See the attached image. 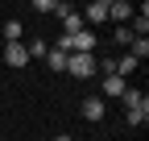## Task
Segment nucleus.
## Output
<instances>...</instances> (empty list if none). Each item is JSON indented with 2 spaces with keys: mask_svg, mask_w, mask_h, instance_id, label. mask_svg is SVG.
I'll return each mask as SVG.
<instances>
[{
  "mask_svg": "<svg viewBox=\"0 0 149 141\" xmlns=\"http://www.w3.org/2000/svg\"><path fill=\"white\" fill-rule=\"evenodd\" d=\"M66 70L74 79H91V75H95V54H70L66 58Z\"/></svg>",
  "mask_w": 149,
  "mask_h": 141,
  "instance_id": "f257e3e1",
  "label": "nucleus"
},
{
  "mask_svg": "<svg viewBox=\"0 0 149 141\" xmlns=\"http://www.w3.org/2000/svg\"><path fill=\"white\" fill-rule=\"evenodd\" d=\"M58 17H62V33H66V38H74V33H83V29H87V25H83V13H79V8H70V4H62Z\"/></svg>",
  "mask_w": 149,
  "mask_h": 141,
  "instance_id": "f03ea898",
  "label": "nucleus"
},
{
  "mask_svg": "<svg viewBox=\"0 0 149 141\" xmlns=\"http://www.w3.org/2000/svg\"><path fill=\"white\" fill-rule=\"evenodd\" d=\"M4 62L17 70V66H25L29 62V50H25V42H4Z\"/></svg>",
  "mask_w": 149,
  "mask_h": 141,
  "instance_id": "7ed1b4c3",
  "label": "nucleus"
},
{
  "mask_svg": "<svg viewBox=\"0 0 149 141\" xmlns=\"http://www.w3.org/2000/svg\"><path fill=\"white\" fill-rule=\"evenodd\" d=\"M108 21V0H91L83 8V25H104Z\"/></svg>",
  "mask_w": 149,
  "mask_h": 141,
  "instance_id": "20e7f679",
  "label": "nucleus"
},
{
  "mask_svg": "<svg viewBox=\"0 0 149 141\" xmlns=\"http://www.w3.org/2000/svg\"><path fill=\"white\" fill-rule=\"evenodd\" d=\"M79 112H83V120H104V116H108V104H104L100 96H87Z\"/></svg>",
  "mask_w": 149,
  "mask_h": 141,
  "instance_id": "39448f33",
  "label": "nucleus"
},
{
  "mask_svg": "<svg viewBox=\"0 0 149 141\" xmlns=\"http://www.w3.org/2000/svg\"><path fill=\"white\" fill-rule=\"evenodd\" d=\"M124 87H128V79H120V75H104V96H100V100H104V104H108V100H120Z\"/></svg>",
  "mask_w": 149,
  "mask_h": 141,
  "instance_id": "423d86ee",
  "label": "nucleus"
},
{
  "mask_svg": "<svg viewBox=\"0 0 149 141\" xmlns=\"http://www.w3.org/2000/svg\"><path fill=\"white\" fill-rule=\"evenodd\" d=\"M70 46H74L70 54H95L100 42H95V33H91V29H83V33H74V38H70Z\"/></svg>",
  "mask_w": 149,
  "mask_h": 141,
  "instance_id": "0eeeda50",
  "label": "nucleus"
},
{
  "mask_svg": "<svg viewBox=\"0 0 149 141\" xmlns=\"http://www.w3.org/2000/svg\"><path fill=\"white\" fill-rule=\"evenodd\" d=\"M120 100H124V108H128V112L149 108V96H145V91H137V87H124V96H120Z\"/></svg>",
  "mask_w": 149,
  "mask_h": 141,
  "instance_id": "6e6552de",
  "label": "nucleus"
},
{
  "mask_svg": "<svg viewBox=\"0 0 149 141\" xmlns=\"http://www.w3.org/2000/svg\"><path fill=\"white\" fill-rule=\"evenodd\" d=\"M128 17H133V4H124V0H112V4H108V21H128Z\"/></svg>",
  "mask_w": 149,
  "mask_h": 141,
  "instance_id": "1a4fd4ad",
  "label": "nucleus"
},
{
  "mask_svg": "<svg viewBox=\"0 0 149 141\" xmlns=\"http://www.w3.org/2000/svg\"><path fill=\"white\" fill-rule=\"evenodd\" d=\"M128 29H133V38H145V33H149V8L133 13V25H128Z\"/></svg>",
  "mask_w": 149,
  "mask_h": 141,
  "instance_id": "9d476101",
  "label": "nucleus"
},
{
  "mask_svg": "<svg viewBox=\"0 0 149 141\" xmlns=\"http://www.w3.org/2000/svg\"><path fill=\"white\" fill-rule=\"evenodd\" d=\"M128 54H133L137 62H145V58H149V38H133V46H128Z\"/></svg>",
  "mask_w": 149,
  "mask_h": 141,
  "instance_id": "9b49d317",
  "label": "nucleus"
},
{
  "mask_svg": "<svg viewBox=\"0 0 149 141\" xmlns=\"http://www.w3.org/2000/svg\"><path fill=\"white\" fill-rule=\"evenodd\" d=\"M133 70H137V58H133V54H124V58H116V75H120V79H128V75H133Z\"/></svg>",
  "mask_w": 149,
  "mask_h": 141,
  "instance_id": "f8f14e48",
  "label": "nucleus"
},
{
  "mask_svg": "<svg viewBox=\"0 0 149 141\" xmlns=\"http://www.w3.org/2000/svg\"><path fill=\"white\" fill-rule=\"evenodd\" d=\"M21 33H25L21 21H4V42H21Z\"/></svg>",
  "mask_w": 149,
  "mask_h": 141,
  "instance_id": "ddd939ff",
  "label": "nucleus"
},
{
  "mask_svg": "<svg viewBox=\"0 0 149 141\" xmlns=\"http://www.w3.org/2000/svg\"><path fill=\"white\" fill-rule=\"evenodd\" d=\"M46 66H50V70H66V54L50 50V54H46Z\"/></svg>",
  "mask_w": 149,
  "mask_h": 141,
  "instance_id": "4468645a",
  "label": "nucleus"
},
{
  "mask_svg": "<svg viewBox=\"0 0 149 141\" xmlns=\"http://www.w3.org/2000/svg\"><path fill=\"white\" fill-rule=\"evenodd\" d=\"M25 50H29V58H46V54H50V46H46L42 38H37V42H29Z\"/></svg>",
  "mask_w": 149,
  "mask_h": 141,
  "instance_id": "2eb2a0df",
  "label": "nucleus"
},
{
  "mask_svg": "<svg viewBox=\"0 0 149 141\" xmlns=\"http://www.w3.org/2000/svg\"><path fill=\"white\" fill-rule=\"evenodd\" d=\"M33 8H37V13H62L58 0H33Z\"/></svg>",
  "mask_w": 149,
  "mask_h": 141,
  "instance_id": "dca6fc26",
  "label": "nucleus"
},
{
  "mask_svg": "<svg viewBox=\"0 0 149 141\" xmlns=\"http://www.w3.org/2000/svg\"><path fill=\"white\" fill-rule=\"evenodd\" d=\"M145 120H149V108H137V112H128V125H133V129H141Z\"/></svg>",
  "mask_w": 149,
  "mask_h": 141,
  "instance_id": "f3484780",
  "label": "nucleus"
},
{
  "mask_svg": "<svg viewBox=\"0 0 149 141\" xmlns=\"http://www.w3.org/2000/svg\"><path fill=\"white\" fill-rule=\"evenodd\" d=\"M116 42H120V46H133V29L120 25V29H116Z\"/></svg>",
  "mask_w": 149,
  "mask_h": 141,
  "instance_id": "a211bd4d",
  "label": "nucleus"
},
{
  "mask_svg": "<svg viewBox=\"0 0 149 141\" xmlns=\"http://www.w3.org/2000/svg\"><path fill=\"white\" fill-rule=\"evenodd\" d=\"M54 141H70V137H66V133H58V137H54Z\"/></svg>",
  "mask_w": 149,
  "mask_h": 141,
  "instance_id": "6ab92c4d",
  "label": "nucleus"
},
{
  "mask_svg": "<svg viewBox=\"0 0 149 141\" xmlns=\"http://www.w3.org/2000/svg\"><path fill=\"white\" fill-rule=\"evenodd\" d=\"M0 141H4V137H0Z\"/></svg>",
  "mask_w": 149,
  "mask_h": 141,
  "instance_id": "aec40b11",
  "label": "nucleus"
}]
</instances>
